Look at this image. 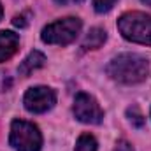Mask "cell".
<instances>
[{"mask_svg": "<svg viewBox=\"0 0 151 151\" xmlns=\"http://www.w3.org/2000/svg\"><path fill=\"white\" fill-rule=\"evenodd\" d=\"M114 151H134V148H132L127 141H119V142H116Z\"/></svg>", "mask_w": 151, "mask_h": 151, "instance_id": "4fadbf2b", "label": "cell"}, {"mask_svg": "<svg viewBox=\"0 0 151 151\" xmlns=\"http://www.w3.org/2000/svg\"><path fill=\"white\" fill-rule=\"evenodd\" d=\"M116 4V0H93V5H95V11L97 12H107L113 9V5Z\"/></svg>", "mask_w": 151, "mask_h": 151, "instance_id": "7c38bea8", "label": "cell"}, {"mask_svg": "<svg viewBox=\"0 0 151 151\" xmlns=\"http://www.w3.org/2000/svg\"><path fill=\"white\" fill-rule=\"evenodd\" d=\"M81 19L79 18H63L55 23H49L47 27L42 28L40 39L46 44H58V46H67L81 32Z\"/></svg>", "mask_w": 151, "mask_h": 151, "instance_id": "277c9868", "label": "cell"}, {"mask_svg": "<svg viewBox=\"0 0 151 151\" xmlns=\"http://www.w3.org/2000/svg\"><path fill=\"white\" fill-rule=\"evenodd\" d=\"M106 39H107L106 30H102V28H91L88 32V35L84 37V40H83V47L84 49H99L106 42Z\"/></svg>", "mask_w": 151, "mask_h": 151, "instance_id": "9c48e42d", "label": "cell"}, {"mask_svg": "<svg viewBox=\"0 0 151 151\" xmlns=\"http://www.w3.org/2000/svg\"><path fill=\"white\" fill-rule=\"evenodd\" d=\"M2 14H4V11H2V4H0V19H2Z\"/></svg>", "mask_w": 151, "mask_h": 151, "instance_id": "2e32d148", "label": "cell"}, {"mask_svg": "<svg viewBox=\"0 0 151 151\" xmlns=\"http://www.w3.org/2000/svg\"><path fill=\"white\" fill-rule=\"evenodd\" d=\"M19 47V35L11 30L0 32V63L9 60Z\"/></svg>", "mask_w": 151, "mask_h": 151, "instance_id": "52a82bcc", "label": "cell"}, {"mask_svg": "<svg viewBox=\"0 0 151 151\" xmlns=\"http://www.w3.org/2000/svg\"><path fill=\"white\" fill-rule=\"evenodd\" d=\"M118 28L121 35L137 44L151 46V16L144 12H125L118 19Z\"/></svg>", "mask_w": 151, "mask_h": 151, "instance_id": "7a4b0ae2", "label": "cell"}, {"mask_svg": "<svg viewBox=\"0 0 151 151\" xmlns=\"http://www.w3.org/2000/svg\"><path fill=\"white\" fill-rule=\"evenodd\" d=\"M44 63H46V56H44L40 51H32V53L21 62V65L18 67V74L23 76V77H28L34 70L40 69Z\"/></svg>", "mask_w": 151, "mask_h": 151, "instance_id": "ba28073f", "label": "cell"}, {"mask_svg": "<svg viewBox=\"0 0 151 151\" xmlns=\"http://www.w3.org/2000/svg\"><path fill=\"white\" fill-rule=\"evenodd\" d=\"M142 2H144L146 5H151V0H142Z\"/></svg>", "mask_w": 151, "mask_h": 151, "instance_id": "9a60e30c", "label": "cell"}, {"mask_svg": "<svg viewBox=\"0 0 151 151\" xmlns=\"http://www.w3.org/2000/svg\"><path fill=\"white\" fill-rule=\"evenodd\" d=\"M72 111L76 118L86 125H99L104 119V111L100 109L99 102L88 93H77Z\"/></svg>", "mask_w": 151, "mask_h": 151, "instance_id": "8992f818", "label": "cell"}, {"mask_svg": "<svg viewBox=\"0 0 151 151\" xmlns=\"http://www.w3.org/2000/svg\"><path fill=\"white\" fill-rule=\"evenodd\" d=\"M127 116H128V119H130V123L134 125V127H137V128H141V127H144V116L141 114V111L135 107V106H132V107H128V111H127Z\"/></svg>", "mask_w": 151, "mask_h": 151, "instance_id": "8fae6325", "label": "cell"}, {"mask_svg": "<svg viewBox=\"0 0 151 151\" xmlns=\"http://www.w3.org/2000/svg\"><path fill=\"white\" fill-rule=\"evenodd\" d=\"M107 74L111 79L123 84H137L142 83L150 74L148 58L137 53H123L114 56L107 65Z\"/></svg>", "mask_w": 151, "mask_h": 151, "instance_id": "6da1fadb", "label": "cell"}, {"mask_svg": "<svg viewBox=\"0 0 151 151\" xmlns=\"http://www.w3.org/2000/svg\"><path fill=\"white\" fill-rule=\"evenodd\" d=\"M23 104H25L27 111L34 114L46 113L56 104V93H55V90H51L47 86H35L25 93Z\"/></svg>", "mask_w": 151, "mask_h": 151, "instance_id": "5b68a950", "label": "cell"}, {"mask_svg": "<svg viewBox=\"0 0 151 151\" xmlns=\"http://www.w3.org/2000/svg\"><path fill=\"white\" fill-rule=\"evenodd\" d=\"M9 142L16 151H40L42 135L34 123L25 119H14L11 125Z\"/></svg>", "mask_w": 151, "mask_h": 151, "instance_id": "3957f363", "label": "cell"}, {"mask_svg": "<svg viewBox=\"0 0 151 151\" xmlns=\"http://www.w3.org/2000/svg\"><path fill=\"white\" fill-rule=\"evenodd\" d=\"M97 141H95V137L93 135H90V134H83L79 139H77V142H76V150L74 151H97Z\"/></svg>", "mask_w": 151, "mask_h": 151, "instance_id": "30bf717a", "label": "cell"}, {"mask_svg": "<svg viewBox=\"0 0 151 151\" xmlns=\"http://www.w3.org/2000/svg\"><path fill=\"white\" fill-rule=\"evenodd\" d=\"M56 4H62V5H65V4H79V2H83V0H55Z\"/></svg>", "mask_w": 151, "mask_h": 151, "instance_id": "5bb4252c", "label": "cell"}]
</instances>
